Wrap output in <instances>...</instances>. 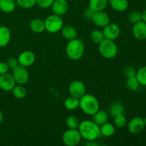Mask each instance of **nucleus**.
<instances>
[{
    "mask_svg": "<svg viewBox=\"0 0 146 146\" xmlns=\"http://www.w3.org/2000/svg\"><path fill=\"white\" fill-rule=\"evenodd\" d=\"M2 120H3V113H2V112H1V110H0V123H1Z\"/></svg>",
    "mask_w": 146,
    "mask_h": 146,
    "instance_id": "nucleus-40",
    "label": "nucleus"
},
{
    "mask_svg": "<svg viewBox=\"0 0 146 146\" xmlns=\"http://www.w3.org/2000/svg\"><path fill=\"white\" fill-rule=\"evenodd\" d=\"M16 0H0V10L3 12L11 13L16 8Z\"/></svg>",
    "mask_w": 146,
    "mask_h": 146,
    "instance_id": "nucleus-22",
    "label": "nucleus"
},
{
    "mask_svg": "<svg viewBox=\"0 0 146 146\" xmlns=\"http://www.w3.org/2000/svg\"><path fill=\"white\" fill-rule=\"evenodd\" d=\"M113 123L114 125L117 128H123L125 126L127 123V120L123 113L118 114V115L114 116Z\"/></svg>",
    "mask_w": 146,
    "mask_h": 146,
    "instance_id": "nucleus-31",
    "label": "nucleus"
},
{
    "mask_svg": "<svg viewBox=\"0 0 146 146\" xmlns=\"http://www.w3.org/2000/svg\"><path fill=\"white\" fill-rule=\"evenodd\" d=\"M9 67L8 65L6 62H0V75L1 74H6V73H8L9 71Z\"/></svg>",
    "mask_w": 146,
    "mask_h": 146,
    "instance_id": "nucleus-38",
    "label": "nucleus"
},
{
    "mask_svg": "<svg viewBox=\"0 0 146 146\" xmlns=\"http://www.w3.org/2000/svg\"><path fill=\"white\" fill-rule=\"evenodd\" d=\"M16 86V81L12 74L9 73L0 75V88L4 91H11Z\"/></svg>",
    "mask_w": 146,
    "mask_h": 146,
    "instance_id": "nucleus-10",
    "label": "nucleus"
},
{
    "mask_svg": "<svg viewBox=\"0 0 146 146\" xmlns=\"http://www.w3.org/2000/svg\"><path fill=\"white\" fill-rule=\"evenodd\" d=\"M108 119V113L104 110H98L95 114L93 115V121L99 126L106 123Z\"/></svg>",
    "mask_w": 146,
    "mask_h": 146,
    "instance_id": "nucleus-21",
    "label": "nucleus"
},
{
    "mask_svg": "<svg viewBox=\"0 0 146 146\" xmlns=\"http://www.w3.org/2000/svg\"><path fill=\"white\" fill-rule=\"evenodd\" d=\"M91 19L96 26L101 28H104L110 23L109 16L104 11H95Z\"/></svg>",
    "mask_w": 146,
    "mask_h": 146,
    "instance_id": "nucleus-11",
    "label": "nucleus"
},
{
    "mask_svg": "<svg viewBox=\"0 0 146 146\" xmlns=\"http://www.w3.org/2000/svg\"><path fill=\"white\" fill-rule=\"evenodd\" d=\"M30 29L36 34H41L45 30L44 21L41 19H34L31 21L29 24Z\"/></svg>",
    "mask_w": 146,
    "mask_h": 146,
    "instance_id": "nucleus-18",
    "label": "nucleus"
},
{
    "mask_svg": "<svg viewBox=\"0 0 146 146\" xmlns=\"http://www.w3.org/2000/svg\"><path fill=\"white\" fill-rule=\"evenodd\" d=\"M133 34L136 39L140 41L146 39V23L141 21L134 24L133 27Z\"/></svg>",
    "mask_w": 146,
    "mask_h": 146,
    "instance_id": "nucleus-15",
    "label": "nucleus"
},
{
    "mask_svg": "<svg viewBox=\"0 0 146 146\" xmlns=\"http://www.w3.org/2000/svg\"><path fill=\"white\" fill-rule=\"evenodd\" d=\"M45 30L51 34H55L61 31L64 27V21L61 16L56 14L49 15L44 21Z\"/></svg>",
    "mask_w": 146,
    "mask_h": 146,
    "instance_id": "nucleus-5",
    "label": "nucleus"
},
{
    "mask_svg": "<svg viewBox=\"0 0 146 146\" xmlns=\"http://www.w3.org/2000/svg\"><path fill=\"white\" fill-rule=\"evenodd\" d=\"M66 123L68 128L71 129H78L80 124V121L76 115H69L66 120Z\"/></svg>",
    "mask_w": 146,
    "mask_h": 146,
    "instance_id": "nucleus-28",
    "label": "nucleus"
},
{
    "mask_svg": "<svg viewBox=\"0 0 146 146\" xmlns=\"http://www.w3.org/2000/svg\"><path fill=\"white\" fill-rule=\"evenodd\" d=\"M54 0H36V4L38 7L42 9H47L51 7Z\"/></svg>",
    "mask_w": 146,
    "mask_h": 146,
    "instance_id": "nucleus-34",
    "label": "nucleus"
},
{
    "mask_svg": "<svg viewBox=\"0 0 146 146\" xmlns=\"http://www.w3.org/2000/svg\"><path fill=\"white\" fill-rule=\"evenodd\" d=\"M143 123H144V125H145V127H146V116L144 118H143Z\"/></svg>",
    "mask_w": 146,
    "mask_h": 146,
    "instance_id": "nucleus-41",
    "label": "nucleus"
},
{
    "mask_svg": "<svg viewBox=\"0 0 146 146\" xmlns=\"http://www.w3.org/2000/svg\"><path fill=\"white\" fill-rule=\"evenodd\" d=\"M61 31L63 36L68 41L76 38L78 36V33H77L76 29L71 25L64 26L62 27Z\"/></svg>",
    "mask_w": 146,
    "mask_h": 146,
    "instance_id": "nucleus-17",
    "label": "nucleus"
},
{
    "mask_svg": "<svg viewBox=\"0 0 146 146\" xmlns=\"http://www.w3.org/2000/svg\"><path fill=\"white\" fill-rule=\"evenodd\" d=\"M141 16H142V21L146 23V9L141 13Z\"/></svg>",
    "mask_w": 146,
    "mask_h": 146,
    "instance_id": "nucleus-39",
    "label": "nucleus"
},
{
    "mask_svg": "<svg viewBox=\"0 0 146 146\" xmlns=\"http://www.w3.org/2000/svg\"><path fill=\"white\" fill-rule=\"evenodd\" d=\"M17 59L20 66L27 68L29 66H31L34 64L36 60V56L35 54L32 51H25L21 52L19 55Z\"/></svg>",
    "mask_w": 146,
    "mask_h": 146,
    "instance_id": "nucleus-12",
    "label": "nucleus"
},
{
    "mask_svg": "<svg viewBox=\"0 0 146 146\" xmlns=\"http://www.w3.org/2000/svg\"><path fill=\"white\" fill-rule=\"evenodd\" d=\"M78 130L82 138L88 141H94L101 136L100 126L94 121L88 120L81 121Z\"/></svg>",
    "mask_w": 146,
    "mask_h": 146,
    "instance_id": "nucleus-1",
    "label": "nucleus"
},
{
    "mask_svg": "<svg viewBox=\"0 0 146 146\" xmlns=\"http://www.w3.org/2000/svg\"><path fill=\"white\" fill-rule=\"evenodd\" d=\"M6 63H7V65H8L9 68L12 70L14 69V68H15L17 66L19 65V64L18 59L16 58H14V57H11V58H8Z\"/></svg>",
    "mask_w": 146,
    "mask_h": 146,
    "instance_id": "nucleus-35",
    "label": "nucleus"
},
{
    "mask_svg": "<svg viewBox=\"0 0 146 146\" xmlns=\"http://www.w3.org/2000/svg\"><path fill=\"white\" fill-rule=\"evenodd\" d=\"M118 46L113 40L105 39L98 44L100 54L107 59L115 58L118 54Z\"/></svg>",
    "mask_w": 146,
    "mask_h": 146,
    "instance_id": "nucleus-4",
    "label": "nucleus"
},
{
    "mask_svg": "<svg viewBox=\"0 0 146 146\" xmlns=\"http://www.w3.org/2000/svg\"><path fill=\"white\" fill-rule=\"evenodd\" d=\"M135 75H136V71L132 67H128L125 69V76H126L127 78L132 76H135Z\"/></svg>",
    "mask_w": 146,
    "mask_h": 146,
    "instance_id": "nucleus-36",
    "label": "nucleus"
},
{
    "mask_svg": "<svg viewBox=\"0 0 146 146\" xmlns=\"http://www.w3.org/2000/svg\"><path fill=\"white\" fill-rule=\"evenodd\" d=\"M84 44L78 38L70 40L66 47V51L68 58L74 61H77L83 56L84 54Z\"/></svg>",
    "mask_w": 146,
    "mask_h": 146,
    "instance_id": "nucleus-3",
    "label": "nucleus"
},
{
    "mask_svg": "<svg viewBox=\"0 0 146 146\" xmlns=\"http://www.w3.org/2000/svg\"><path fill=\"white\" fill-rule=\"evenodd\" d=\"M107 4H108V0H89L88 7L95 12V11H104L107 7Z\"/></svg>",
    "mask_w": 146,
    "mask_h": 146,
    "instance_id": "nucleus-20",
    "label": "nucleus"
},
{
    "mask_svg": "<svg viewBox=\"0 0 146 146\" xmlns=\"http://www.w3.org/2000/svg\"><path fill=\"white\" fill-rule=\"evenodd\" d=\"M81 134L78 129H71L66 131L62 135L63 143L67 146H76L81 141Z\"/></svg>",
    "mask_w": 146,
    "mask_h": 146,
    "instance_id": "nucleus-6",
    "label": "nucleus"
},
{
    "mask_svg": "<svg viewBox=\"0 0 146 146\" xmlns=\"http://www.w3.org/2000/svg\"><path fill=\"white\" fill-rule=\"evenodd\" d=\"M136 76L140 85L146 86V66H143L136 71Z\"/></svg>",
    "mask_w": 146,
    "mask_h": 146,
    "instance_id": "nucleus-30",
    "label": "nucleus"
},
{
    "mask_svg": "<svg viewBox=\"0 0 146 146\" xmlns=\"http://www.w3.org/2000/svg\"><path fill=\"white\" fill-rule=\"evenodd\" d=\"M16 3L23 9H30L36 4V0H16Z\"/></svg>",
    "mask_w": 146,
    "mask_h": 146,
    "instance_id": "nucleus-32",
    "label": "nucleus"
},
{
    "mask_svg": "<svg viewBox=\"0 0 146 146\" xmlns=\"http://www.w3.org/2000/svg\"><path fill=\"white\" fill-rule=\"evenodd\" d=\"M144 125L143 119L141 117H135L132 118L128 123V129L130 133L133 134H138L143 131Z\"/></svg>",
    "mask_w": 146,
    "mask_h": 146,
    "instance_id": "nucleus-13",
    "label": "nucleus"
},
{
    "mask_svg": "<svg viewBox=\"0 0 146 146\" xmlns=\"http://www.w3.org/2000/svg\"><path fill=\"white\" fill-rule=\"evenodd\" d=\"M12 71V76L15 80L16 84L24 85L28 82L29 79V74L26 67L19 65Z\"/></svg>",
    "mask_w": 146,
    "mask_h": 146,
    "instance_id": "nucleus-7",
    "label": "nucleus"
},
{
    "mask_svg": "<svg viewBox=\"0 0 146 146\" xmlns=\"http://www.w3.org/2000/svg\"><path fill=\"white\" fill-rule=\"evenodd\" d=\"M101 135L105 137H111L115 133V125L110 123H105L100 126Z\"/></svg>",
    "mask_w": 146,
    "mask_h": 146,
    "instance_id": "nucleus-24",
    "label": "nucleus"
},
{
    "mask_svg": "<svg viewBox=\"0 0 146 146\" xmlns=\"http://www.w3.org/2000/svg\"><path fill=\"white\" fill-rule=\"evenodd\" d=\"M109 4L113 9L118 12L125 11L128 7V0H109Z\"/></svg>",
    "mask_w": 146,
    "mask_h": 146,
    "instance_id": "nucleus-19",
    "label": "nucleus"
},
{
    "mask_svg": "<svg viewBox=\"0 0 146 146\" xmlns=\"http://www.w3.org/2000/svg\"><path fill=\"white\" fill-rule=\"evenodd\" d=\"M91 38L93 42L99 44L102 41L105 39V36L103 31L99 29H95L91 33Z\"/></svg>",
    "mask_w": 146,
    "mask_h": 146,
    "instance_id": "nucleus-27",
    "label": "nucleus"
},
{
    "mask_svg": "<svg viewBox=\"0 0 146 146\" xmlns=\"http://www.w3.org/2000/svg\"><path fill=\"white\" fill-rule=\"evenodd\" d=\"M128 19H129L130 22L132 24H135L136 23H138L139 21H142V16H141V13L140 11H135L131 12L129 14L128 17Z\"/></svg>",
    "mask_w": 146,
    "mask_h": 146,
    "instance_id": "nucleus-33",
    "label": "nucleus"
},
{
    "mask_svg": "<svg viewBox=\"0 0 146 146\" xmlns=\"http://www.w3.org/2000/svg\"><path fill=\"white\" fill-rule=\"evenodd\" d=\"M140 84L136 76H132L127 78L126 87L130 91H135L139 87Z\"/></svg>",
    "mask_w": 146,
    "mask_h": 146,
    "instance_id": "nucleus-29",
    "label": "nucleus"
},
{
    "mask_svg": "<svg viewBox=\"0 0 146 146\" xmlns=\"http://www.w3.org/2000/svg\"><path fill=\"white\" fill-rule=\"evenodd\" d=\"M79 107L88 115H93L99 110V102L94 96L84 94L79 98Z\"/></svg>",
    "mask_w": 146,
    "mask_h": 146,
    "instance_id": "nucleus-2",
    "label": "nucleus"
},
{
    "mask_svg": "<svg viewBox=\"0 0 146 146\" xmlns=\"http://www.w3.org/2000/svg\"><path fill=\"white\" fill-rule=\"evenodd\" d=\"M68 91L71 96L80 98L86 94V86L82 81H74L70 84Z\"/></svg>",
    "mask_w": 146,
    "mask_h": 146,
    "instance_id": "nucleus-9",
    "label": "nucleus"
},
{
    "mask_svg": "<svg viewBox=\"0 0 146 146\" xmlns=\"http://www.w3.org/2000/svg\"><path fill=\"white\" fill-rule=\"evenodd\" d=\"M0 96H1V94H0Z\"/></svg>",
    "mask_w": 146,
    "mask_h": 146,
    "instance_id": "nucleus-42",
    "label": "nucleus"
},
{
    "mask_svg": "<svg viewBox=\"0 0 146 146\" xmlns=\"http://www.w3.org/2000/svg\"><path fill=\"white\" fill-rule=\"evenodd\" d=\"M64 107L69 111H74L79 107V98L70 96L66 98L64 103Z\"/></svg>",
    "mask_w": 146,
    "mask_h": 146,
    "instance_id": "nucleus-23",
    "label": "nucleus"
},
{
    "mask_svg": "<svg viewBox=\"0 0 146 146\" xmlns=\"http://www.w3.org/2000/svg\"><path fill=\"white\" fill-rule=\"evenodd\" d=\"M124 107L122 104L119 102H114L111 105L109 108V112L112 116H115L118 114L123 113Z\"/></svg>",
    "mask_w": 146,
    "mask_h": 146,
    "instance_id": "nucleus-26",
    "label": "nucleus"
},
{
    "mask_svg": "<svg viewBox=\"0 0 146 146\" xmlns=\"http://www.w3.org/2000/svg\"><path fill=\"white\" fill-rule=\"evenodd\" d=\"M51 7L54 14L61 17L68 11V3L66 0H54Z\"/></svg>",
    "mask_w": 146,
    "mask_h": 146,
    "instance_id": "nucleus-14",
    "label": "nucleus"
},
{
    "mask_svg": "<svg viewBox=\"0 0 146 146\" xmlns=\"http://www.w3.org/2000/svg\"><path fill=\"white\" fill-rule=\"evenodd\" d=\"M11 91H12L14 97H15L16 98H18V99H22V98H25L27 94V91L25 87L23 85H20V84L15 86Z\"/></svg>",
    "mask_w": 146,
    "mask_h": 146,
    "instance_id": "nucleus-25",
    "label": "nucleus"
},
{
    "mask_svg": "<svg viewBox=\"0 0 146 146\" xmlns=\"http://www.w3.org/2000/svg\"><path fill=\"white\" fill-rule=\"evenodd\" d=\"M11 39V31L5 26L0 27V48L8 45Z\"/></svg>",
    "mask_w": 146,
    "mask_h": 146,
    "instance_id": "nucleus-16",
    "label": "nucleus"
},
{
    "mask_svg": "<svg viewBox=\"0 0 146 146\" xmlns=\"http://www.w3.org/2000/svg\"><path fill=\"white\" fill-rule=\"evenodd\" d=\"M94 11L91 9V8L88 7L85 9V11H84V17H85L87 19H92L93 15H94Z\"/></svg>",
    "mask_w": 146,
    "mask_h": 146,
    "instance_id": "nucleus-37",
    "label": "nucleus"
},
{
    "mask_svg": "<svg viewBox=\"0 0 146 146\" xmlns=\"http://www.w3.org/2000/svg\"><path fill=\"white\" fill-rule=\"evenodd\" d=\"M103 33H104L105 38L114 41L121 34V29L118 24L115 23H109L104 27Z\"/></svg>",
    "mask_w": 146,
    "mask_h": 146,
    "instance_id": "nucleus-8",
    "label": "nucleus"
}]
</instances>
